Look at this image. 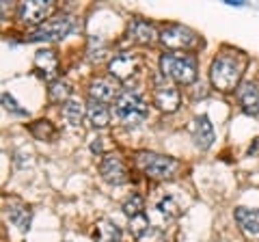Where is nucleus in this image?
Returning a JSON list of instances; mask_svg holds the SVG:
<instances>
[{"instance_id":"obj_16","label":"nucleus","mask_w":259,"mask_h":242,"mask_svg":"<svg viewBox=\"0 0 259 242\" xmlns=\"http://www.w3.org/2000/svg\"><path fill=\"white\" fill-rule=\"evenodd\" d=\"M86 117H89L93 128H106L108 123H110V108H108L104 102L89 100V104H86Z\"/></svg>"},{"instance_id":"obj_21","label":"nucleus","mask_w":259,"mask_h":242,"mask_svg":"<svg viewBox=\"0 0 259 242\" xmlns=\"http://www.w3.org/2000/svg\"><path fill=\"white\" fill-rule=\"evenodd\" d=\"M48 95H50V102H54V104H61V102L65 104L71 98V87L67 83H63V80H56V83L50 85Z\"/></svg>"},{"instance_id":"obj_27","label":"nucleus","mask_w":259,"mask_h":242,"mask_svg":"<svg viewBox=\"0 0 259 242\" xmlns=\"http://www.w3.org/2000/svg\"><path fill=\"white\" fill-rule=\"evenodd\" d=\"M3 106H5V111H9V113H13V115H22V117L26 115V111L18 106V102L13 100L9 93H3Z\"/></svg>"},{"instance_id":"obj_17","label":"nucleus","mask_w":259,"mask_h":242,"mask_svg":"<svg viewBox=\"0 0 259 242\" xmlns=\"http://www.w3.org/2000/svg\"><path fill=\"white\" fill-rule=\"evenodd\" d=\"M127 35H130V39H132L134 43H141V46H149L151 41H154L156 37V31H154V26L149 24V22L145 20H134L132 24H130L127 28Z\"/></svg>"},{"instance_id":"obj_26","label":"nucleus","mask_w":259,"mask_h":242,"mask_svg":"<svg viewBox=\"0 0 259 242\" xmlns=\"http://www.w3.org/2000/svg\"><path fill=\"white\" fill-rule=\"evenodd\" d=\"M104 52H106L104 41L99 37H91L89 39V58L91 61H99V58L104 56Z\"/></svg>"},{"instance_id":"obj_8","label":"nucleus","mask_w":259,"mask_h":242,"mask_svg":"<svg viewBox=\"0 0 259 242\" xmlns=\"http://www.w3.org/2000/svg\"><path fill=\"white\" fill-rule=\"evenodd\" d=\"M99 175H102L104 182H108V184H112V186H119V184H125L127 182L125 165L117 153H108V156H104L102 165H99Z\"/></svg>"},{"instance_id":"obj_5","label":"nucleus","mask_w":259,"mask_h":242,"mask_svg":"<svg viewBox=\"0 0 259 242\" xmlns=\"http://www.w3.org/2000/svg\"><path fill=\"white\" fill-rule=\"evenodd\" d=\"M160 41L169 50H192L199 43V37L194 31L182 24H171L160 33Z\"/></svg>"},{"instance_id":"obj_6","label":"nucleus","mask_w":259,"mask_h":242,"mask_svg":"<svg viewBox=\"0 0 259 242\" xmlns=\"http://www.w3.org/2000/svg\"><path fill=\"white\" fill-rule=\"evenodd\" d=\"M74 31V20L71 18H56L48 20L46 24L37 26V31H33L28 35V41H56L63 39Z\"/></svg>"},{"instance_id":"obj_9","label":"nucleus","mask_w":259,"mask_h":242,"mask_svg":"<svg viewBox=\"0 0 259 242\" xmlns=\"http://www.w3.org/2000/svg\"><path fill=\"white\" fill-rule=\"evenodd\" d=\"M179 102H182V95L175 89L173 85L167 83H158L156 80V87H154V104L160 108L162 113H175Z\"/></svg>"},{"instance_id":"obj_28","label":"nucleus","mask_w":259,"mask_h":242,"mask_svg":"<svg viewBox=\"0 0 259 242\" xmlns=\"http://www.w3.org/2000/svg\"><path fill=\"white\" fill-rule=\"evenodd\" d=\"M139 242H164V231L160 227H149V231L145 236H141Z\"/></svg>"},{"instance_id":"obj_22","label":"nucleus","mask_w":259,"mask_h":242,"mask_svg":"<svg viewBox=\"0 0 259 242\" xmlns=\"http://www.w3.org/2000/svg\"><path fill=\"white\" fill-rule=\"evenodd\" d=\"M31 132L39 138V141H52V138L56 136V128H54V123H50L48 119H39V121H35L33 126H31Z\"/></svg>"},{"instance_id":"obj_4","label":"nucleus","mask_w":259,"mask_h":242,"mask_svg":"<svg viewBox=\"0 0 259 242\" xmlns=\"http://www.w3.org/2000/svg\"><path fill=\"white\" fill-rule=\"evenodd\" d=\"M114 115L125 126H139V123L147 119V104L141 95H136L132 91H123L117 98V102H114Z\"/></svg>"},{"instance_id":"obj_12","label":"nucleus","mask_w":259,"mask_h":242,"mask_svg":"<svg viewBox=\"0 0 259 242\" xmlns=\"http://www.w3.org/2000/svg\"><path fill=\"white\" fill-rule=\"evenodd\" d=\"M35 67H37V74L48 80V83H56V76H59V58L52 50H39L35 54Z\"/></svg>"},{"instance_id":"obj_7","label":"nucleus","mask_w":259,"mask_h":242,"mask_svg":"<svg viewBox=\"0 0 259 242\" xmlns=\"http://www.w3.org/2000/svg\"><path fill=\"white\" fill-rule=\"evenodd\" d=\"M52 9H54L52 0H26V3L18 5V20L22 24H41L52 13Z\"/></svg>"},{"instance_id":"obj_24","label":"nucleus","mask_w":259,"mask_h":242,"mask_svg":"<svg viewBox=\"0 0 259 242\" xmlns=\"http://www.w3.org/2000/svg\"><path fill=\"white\" fill-rule=\"evenodd\" d=\"M149 218H147V214L143 212V214H139V216H134V218H130V231L134 233V238L139 240L141 236H145V233L149 231Z\"/></svg>"},{"instance_id":"obj_1","label":"nucleus","mask_w":259,"mask_h":242,"mask_svg":"<svg viewBox=\"0 0 259 242\" xmlns=\"http://www.w3.org/2000/svg\"><path fill=\"white\" fill-rule=\"evenodd\" d=\"M242 69H244V61H240L235 54H220L212 61L210 80L216 89L222 93L233 91L242 78Z\"/></svg>"},{"instance_id":"obj_29","label":"nucleus","mask_w":259,"mask_h":242,"mask_svg":"<svg viewBox=\"0 0 259 242\" xmlns=\"http://www.w3.org/2000/svg\"><path fill=\"white\" fill-rule=\"evenodd\" d=\"M91 151H97V153L102 151V145H99V138H97L95 143H91Z\"/></svg>"},{"instance_id":"obj_2","label":"nucleus","mask_w":259,"mask_h":242,"mask_svg":"<svg viewBox=\"0 0 259 242\" xmlns=\"http://www.w3.org/2000/svg\"><path fill=\"white\" fill-rule=\"evenodd\" d=\"M160 74L177 85H192L197 80V61L190 54L167 52L160 56Z\"/></svg>"},{"instance_id":"obj_23","label":"nucleus","mask_w":259,"mask_h":242,"mask_svg":"<svg viewBox=\"0 0 259 242\" xmlns=\"http://www.w3.org/2000/svg\"><path fill=\"white\" fill-rule=\"evenodd\" d=\"M143 210H145V201H143V197L141 195H130L125 203H123V212H125V216L127 218H134V216H139L143 214Z\"/></svg>"},{"instance_id":"obj_3","label":"nucleus","mask_w":259,"mask_h":242,"mask_svg":"<svg viewBox=\"0 0 259 242\" xmlns=\"http://www.w3.org/2000/svg\"><path fill=\"white\" fill-rule=\"evenodd\" d=\"M136 165L145 175L154 180H171L177 173V160H173L169 156H160L154 151H139L136 153Z\"/></svg>"},{"instance_id":"obj_13","label":"nucleus","mask_w":259,"mask_h":242,"mask_svg":"<svg viewBox=\"0 0 259 242\" xmlns=\"http://www.w3.org/2000/svg\"><path fill=\"white\" fill-rule=\"evenodd\" d=\"M237 100H240V106L246 115H259V89L253 83H244L237 89Z\"/></svg>"},{"instance_id":"obj_14","label":"nucleus","mask_w":259,"mask_h":242,"mask_svg":"<svg viewBox=\"0 0 259 242\" xmlns=\"http://www.w3.org/2000/svg\"><path fill=\"white\" fill-rule=\"evenodd\" d=\"M89 95H91V100H95V102H110L114 98H119V91H117V87H114L110 80H104V78H95L91 83L89 87Z\"/></svg>"},{"instance_id":"obj_11","label":"nucleus","mask_w":259,"mask_h":242,"mask_svg":"<svg viewBox=\"0 0 259 242\" xmlns=\"http://www.w3.org/2000/svg\"><path fill=\"white\" fill-rule=\"evenodd\" d=\"M136 69H139V58L130 52H121L108 63V71H110V76L117 78V80L130 78Z\"/></svg>"},{"instance_id":"obj_18","label":"nucleus","mask_w":259,"mask_h":242,"mask_svg":"<svg viewBox=\"0 0 259 242\" xmlns=\"http://www.w3.org/2000/svg\"><path fill=\"white\" fill-rule=\"evenodd\" d=\"M235 221L242 227L244 233L255 236L259 233V210H248V208H237L235 210Z\"/></svg>"},{"instance_id":"obj_10","label":"nucleus","mask_w":259,"mask_h":242,"mask_svg":"<svg viewBox=\"0 0 259 242\" xmlns=\"http://www.w3.org/2000/svg\"><path fill=\"white\" fill-rule=\"evenodd\" d=\"M190 132H192V141L199 149H210L214 143V126L210 123L205 115L194 117L190 123Z\"/></svg>"},{"instance_id":"obj_19","label":"nucleus","mask_w":259,"mask_h":242,"mask_svg":"<svg viewBox=\"0 0 259 242\" xmlns=\"http://www.w3.org/2000/svg\"><path fill=\"white\" fill-rule=\"evenodd\" d=\"M93 238H95V242H121V229L112 221L104 218L95 225Z\"/></svg>"},{"instance_id":"obj_25","label":"nucleus","mask_w":259,"mask_h":242,"mask_svg":"<svg viewBox=\"0 0 259 242\" xmlns=\"http://www.w3.org/2000/svg\"><path fill=\"white\" fill-rule=\"evenodd\" d=\"M158 212L164 214L167 218H175L179 214V208H177V203H175L173 197H164V199L158 201Z\"/></svg>"},{"instance_id":"obj_15","label":"nucleus","mask_w":259,"mask_h":242,"mask_svg":"<svg viewBox=\"0 0 259 242\" xmlns=\"http://www.w3.org/2000/svg\"><path fill=\"white\" fill-rule=\"evenodd\" d=\"M7 214H9V221L18 227L20 231H28L31 229V218H33V212L28 205L20 203V201H13V205L7 208Z\"/></svg>"},{"instance_id":"obj_20","label":"nucleus","mask_w":259,"mask_h":242,"mask_svg":"<svg viewBox=\"0 0 259 242\" xmlns=\"http://www.w3.org/2000/svg\"><path fill=\"white\" fill-rule=\"evenodd\" d=\"M84 113H86V111L82 108V104H80V102H76V100H69V102H65V104H63V111H61L63 119L67 121L69 126H78Z\"/></svg>"}]
</instances>
